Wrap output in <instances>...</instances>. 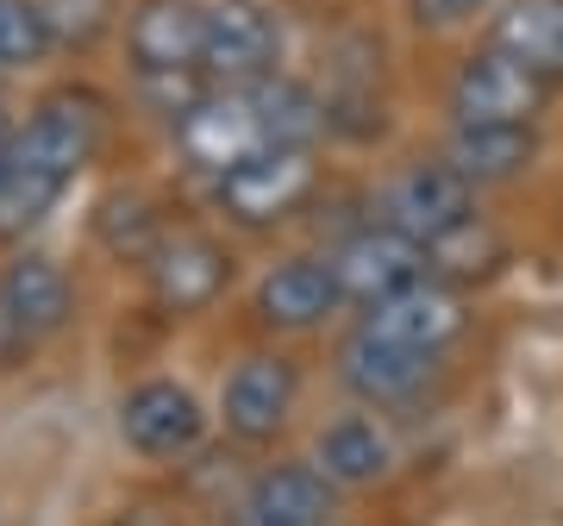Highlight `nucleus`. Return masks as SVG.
<instances>
[{
  "label": "nucleus",
  "instance_id": "f257e3e1",
  "mask_svg": "<svg viewBox=\"0 0 563 526\" xmlns=\"http://www.w3.org/2000/svg\"><path fill=\"white\" fill-rule=\"evenodd\" d=\"M107 144V101L95 88H51L25 125H13V169L51 188H76V176L101 157Z\"/></svg>",
  "mask_w": 563,
  "mask_h": 526
},
{
  "label": "nucleus",
  "instance_id": "f03ea898",
  "mask_svg": "<svg viewBox=\"0 0 563 526\" xmlns=\"http://www.w3.org/2000/svg\"><path fill=\"white\" fill-rule=\"evenodd\" d=\"M313 195H320V151H282V144H269L257 157H244L239 169L213 176V207L232 226H244V232L288 226Z\"/></svg>",
  "mask_w": 563,
  "mask_h": 526
},
{
  "label": "nucleus",
  "instance_id": "7ed1b4c3",
  "mask_svg": "<svg viewBox=\"0 0 563 526\" xmlns=\"http://www.w3.org/2000/svg\"><path fill=\"white\" fill-rule=\"evenodd\" d=\"M113 426H120L125 451H139L144 464H181L207 439V407L176 376H144V383H132L120 395Z\"/></svg>",
  "mask_w": 563,
  "mask_h": 526
},
{
  "label": "nucleus",
  "instance_id": "20e7f679",
  "mask_svg": "<svg viewBox=\"0 0 563 526\" xmlns=\"http://www.w3.org/2000/svg\"><path fill=\"white\" fill-rule=\"evenodd\" d=\"M544 101H551V81L501 44L470 51L451 76V120L457 125H532Z\"/></svg>",
  "mask_w": 563,
  "mask_h": 526
},
{
  "label": "nucleus",
  "instance_id": "39448f33",
  "mask_svg": "<svg viewBox=\"0 0 563 526\" xmlns=\"http://www.w3.org/2000/svg\"><path fill=\"white\" fill-rule=\"evenodd\" d=\"M201 69L213 88H251L282 76V13L269 0H207Z\"/></svg>",
  "mask_w": 563,
  "mask_h": 526
},
{
  "label": "nucleus",
  "instance_id": "423d86ee",
  "mask_svg": "<svg viewBox=\"0 0 563 526\" xmlns=\"http://www.w3.org/2000/svg\"><path fill=\"white\" fill-rule=\"evenodd\" d=\"M376 220L407 232V239H420V244H439L457 226L476 220V188L463 183L444 157H413L383 183V213Z\"/></svg>",
  "mask_w": 563,
  "mask_h": 526
},
{
  "label": "nucleus",
  "instance_id": "0eeeda50",
  "mask_svg": "<svg viewBox=\"0 0 563 526\" xmlns=\"http://www.w3.org/2000/svg\"><path fill=\"white\" fill-rule=\"evenodd\" d=\"M169 132H176L181 163L201 169V176H225L244 157L269 151V132H263V113L251 101V88H207Z\"/></svg>",
  "mask_w": 563,
  "mask_h": 526
},
{
  "label": "nucleus",
  "instance_id": "6e6552de",
  "mask_svg": "<svg viewBox=\"0 0 563 526\" xmlns=\"http://www.w3.org/2000/svg\"><path fill=\"white\" fill-rule=\"evenodd\" d=\"M144 288L163 320H195L232 288V251L213 232H169L144 257Z\"/></svg>",
  "mask_w": 563,
  "mask_h": 526
},
{
  "label": "nucleus",
  "instance_id": "1a4fd4ad",
  "mask_svg": "<svg viewBox=\"0 0 563 526\" xmlns=\"http://www.w3.org/2000/svg\"><path fill=\"white\" fill-rule=\"evenodd\" d=\"M325 257H332V270H339V288H344L351 307H376V302H388V295H401V288H413V283L432 276L426 244L407 239V232H395V226H383V220L344 232Z\"/></svg>",
  "mask_w": 563,
  "mask_h": 526
},
{
  "label": "nucleus",
  "instance_id": "9d476101",
  "mask_svg": "<svg viewBox=\"0 0 563 526\" xmlns=\"http://www.w3.org/2000/svg\"><path fill=\"white\" fill-rule=\"evenodd\" d=\"M295 402H301V370L282 351H251V358H239L225 370L220 383V420L244 446L276 439L282 426L295 420Z\"/></svg>",
  "mask_w": 563,
  "mask_h": 526
},
{
  "label": "nucleus",
  "instance_id": "9b49d317",
  "mask_svg": "<svg viewBox=\"0 0 563 526\" xmlns=\"http://www.w3.org/2000/svg\"><path fill=\"white\" fill-rule=\"evenodd\" d=\"M339 520V483L313 458L263 464L232 495V526H332Z\"/></svg>",
  "mask_w": 563,
  "mask_h": 526
},
{
  "label": "nucleus",
  "instance_id": "f8f14e48",
  "mask_svg": "<svg viewBox=\"0 0 563 526\" xmlns=\"http://www.w3.org/2000/svg\"><path fill=\"white\" fill-rule=\"evenodd\" d=\"M0 314L13 326V339L32 344L57 339L63 326L76 320V283L51 251H13L0 263Z\"/></svg>",
  "mask_w": 563,
  "mask_h": 526
},
{
  "label": "nucleus",
  "instance_id": "ddd939ff",
  "mask_svg": "<svg viewBox=\"0 0 563 526\" xmlns=\"http://www.w3.org/2000/svg\"><path fill=\"white\" fill-rule=\"evenodd\" d=\"M120 32L132 76H188V69H201L207 0H139Z\"/></svg>",
  "mask_w": 563,
  "mask_h": 526
},
{
  "label": "nucleus",
  "instance_id": "4468645a",
  "mask_svg": "<svg viewBox=\"0 0 563 526\" xmlns=\"http://www.w3.org/2000/svg\"><path fill=\"white\" fill-rule=\"evenodd\" d=\"M344 307V288H339V270L332 257L320 251H295V257L269 263L251 288V314L263 326H276V332H313L325 326L332 314Z\"/></svg>",
  "mask_w": 563,
  "mask_h": 526
},
{
  "label": "nucleus",
  "instance_id": "2eb2a0df",
  "mask_svg": "<svg viewBox=\"0 0 563 526\" xmlns=\"http://www.w3.org/2000/svg\"><path fill=\"white\" fill-rule=\"evenodd\" d=\"M363 332H376L388 344H407V351H420V358H439L444 344L463 339V326H470V307H463V288L439 283V276H426V283L401 288V295H388V302L363 307Z\"/></svg>",
  "mask_w": 563,
  "mask_h": 526
},
{
  "label": "nucleus",
  "instance_id": "dca6fc26",
  "mask_svg": "<svg viewBox=\"0 0 563 526\" xmlns=\"http://www.w3.org/2000/svg\"><path fill=\"white\" fill-rule=\"evenodd\" d=\"M432 370H439V358H420L407 344H388L376 332H363V326L339 344V383L357 395V407H376V414L420 402L426 383H432Z\"/></svg>",
  "mask_w": 563,
  "mask_h": 526
},
{
  "label": "nucleus",
  "instance_id": "f3484780",
  "mask_svg": "<svg viewBox=\"0 0 563 526\" xmlns=\"http://www.w3.org/2000/svg\"><path fill=\"white\" fill-rule=\"evenodd\" d=\"M313 464L339 489H369L401 464V446H395V432L376 407H351V414H339L313 432Z\"/></svg>",
  "mask_w": 563,
  "mask_h": 526
},
{
  "label": "nucleus",
  "instance_id": "a211bd4d",
  "mask_svg": "<svg viewBox=\"0 0 563 526\" xmlns=\"http://www.w3.org/2000/svg\"><path fill=\"white\" fill-rule=\"evenodd\" d=\"M532 157H539V132L532 125H451V144H444V163L476 195L520 183L532 169Z\"/></svg>",
  "mask_w": 563,
  "mask_h": 526
},
{
  "label": "nucleus",
  "instance_id": "6ab92c4d",
  "mask_svg": "<svg viewBox=\"0 0 563 526\" xmlns=\"http://www.w3.org/2000/svg\"><path fill=\"white\" fill-rule=\"evenodd\" d=\"M488 44L514 51L544 81H563V0H507L488 25Z\"/></svg>",
  "mask_w": 563,
  "mask_h": 526
},
{
  "label": "nucleus",
  "instance_id": "aec40b11",
  "mask_svg": "<svg viewBox=\"0 0 563 526\" xmlns=\"http://www.w3.org/2000/svg\"><path fill=\"white\" fill-rule=\"evenodd\" d=\"M251 101L263 113V132L282 151H320V139L332 132V113H325V95H313L307 81L295 76H263L251 81Z\"/></svg>",
  "mask_w": 563,
  "mask_h": 526
},
{
  "label": "nucleus",
  "instance_id": "412c9836",
  "mask_svg": "<svg viewBox=\"0 0 563 526\" xmlns=\"http://www.w3.org/2000/svg\"><path fill=\"white\" fill-rule=\"evenodd\" d=\"M57 44V25L44 13V0H0V76H25L51 63Z\"/></svg>",
  "mask_w": 563,
  "mask_h": 526
},
{
  "label": "nucleus",
  "instance_id": "4be33fe9",
  "mask_svg": "<svg viewBox=\"0 0 563 526\" xmlns=\"http://www.w3.org/2000/svg\"><path fill=\"white\" fill-rule=\"evenodd\" d=\"M63 188L38 183V176H25V169H7V183H0V239H25L32 226H44L57 213Z\"/></svg>",
  "mask_w": 563,
  "mask_h": 526
},
{
  "label": "nucleus",
  "instance_id": "5701e85b",
  "mask_svg": "<svg viewBox=\"0 0 563 526\" xmlns=\"http://www.w3.org/2000/svg\"><path fill=\"white\" fill-rule=\"evenodd\" d=\"M413 7V20L432 25V32H444V25H463V20H476L488 0H407Z\"/></svg>",
  "mask_w": 563,
  "mask_h": 526
},
{
  "label": "nucleus",
  "instance_id": "b1692460",
  "mask_svg": "<svg viewBox=\"0 0 563 526\" xmlns=\"http://www.w3.org/2000/svg\"><path fill=\"white\" fill-rule=\"evenodd\" d=\"M7 169H13V132H0V183H7Z\"/></svg>",
  "mask_w": 563,
  "mask_h": 526
},
{
  "label": "nucleus",
  "instance_id": "393cba45",
  "mask_svg": "<svg viewBox=\"0 0 563 526\" xmlns=\"http://www.w3.org/2000/svg\"><path fill=\"white\" fill-rule=\"evenodd\" d=\"M0 132H13V125H7V101H0Z\"/></svg>",
  "mask_w": 563,
  "mask_h": 526
}]
</instances>
